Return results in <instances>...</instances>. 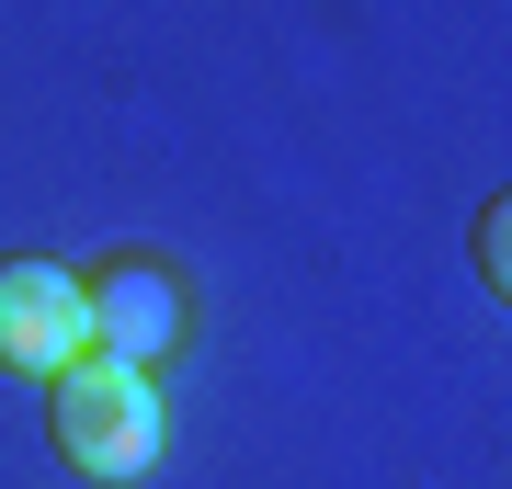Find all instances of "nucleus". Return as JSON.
Instances as JSON below:
<instances>
[{
  "mask_svg": "<svg viewBox=\"0 0 512 489\" xmlns=\"http://www.w3.org/2000/svg\"><path fill=\"white\" fill-rule=\"evenodd\" d=\"M46 421H57V455H69L80 478H103V489L160 467V387H148L137 364L80 353L69 376H46Z\"/></svg>",
  "mask_w": 512,
  "mask_h": 489,
  "instance_id": "1",
  "label": "nucleus"
},
{
  "mask_svg": "<svg viewBox=\"0 0 512 489\" xmlns=\"http://www.w3.org/2000/svg\"><path fill=\"white\" fill-rule=\"evenodd\" d=\"M80 308H92V353L103 364H137V376H160L171 353H183V330H194V296H183V273L171 262H103V273H80Z\"/></svg>",
  "mask_w": 512,
  "mask_h": 489,
  "instance_id": "2",
  "label": "nucleus"
},
{
  "mask_svg": "<svg viewBox=\"0 0 512 489\" xmlns=\"http://www.w3.org/2000/svg\"><path fill=\"white\" fill-rule=\"evenodd\" d=\"M80 353H92L80 273L46 262V251H12L0 262V364H12V376H69Z\"/></svg>",
  "mask_w": 512,
  "mask_h": 489,
  "instance_id": "3",
  "label": "nucleus"
}]
</instances>
